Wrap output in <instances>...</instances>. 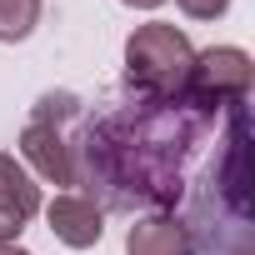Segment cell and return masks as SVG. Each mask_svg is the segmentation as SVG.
<instances>
[{"instance_id": "4fadbf2b", "label": "cell", "mask_w": 255, "mask_h": 255, "mask_svg": "<svg viewBox=\"0 0 255 255\" xmlns=\"http://www.w3.org/2000/svg\"><path fill=\"white\" fill-rule=\"evenodd\" d=\"M235 255H255V250H250V245H235Z\"/></svg>"}, {"instance_id": "7c38bea8", "label": "cell", "mask_w": 255, "mask_h": 255, "mask_svg": "<svg viewBox=\"0 0 255 255\" xmlns=\"http://www.w3.org/2000/svg\"><path fill=\"white\" fill-rule=\"evenodd\" d=\"M0 255H30V250H20V245H0Z\"/></svg>"}, {"instance_id": "3957f363", "label": "cell", "mask_w": 255, "mask_h": 255, "mask_svg": "<svg viewBox=\"0 0 255 255\" xmlns=\"http://www.w3.org/2000/svg\"><path fill=\"white\" fill-rule=\"evenodd\" d=\"M250 80H255V65H250V55L240 45H210V50H200L190 60L180 100L195 115H215L220 105H245Z\"/></svg>"}, {"instance_id": "6da1fadb", "label": "cell", "mask_w": 255, "mask_h": 255, "mask_svg": "<svg viewBox=\"0 0 255 255\" xmlns=\"http://www.w3.org/2000/svg\"><path fill=\"white\" fill-rule=\"evenodd\" d=\"M200 120L205 115H195L185 100H110V110L85 125L80 145H70L85 155L75 185L85 180L115 210L170 205L180 195V155L195 145Z\"/></svg>"}, {"instance_id": "30bf717a", "label": "cell", "mask_w": 255, "mask_h": 255, "mask_svg": "<svg viewBox=\"0 0 255 255\" xmlns=\"http://www.w3.org/2000/svg\"><path fill=\"white\" fill-rule=\"evenodd\" d=\"M25 230V220H15L5 205H0V245H15V235Z\"/></svg>"}, {"instance_id": "5b68a950", "label": "cell", "mask_w": 255, "mask_h": 255, "mask_svg": "<svg viewBox=\"0 0 255 255\" xmlns=\"http://www.w3.org/2000/svg\"><path fill=\"white\" fill-rule=\"evenodd\" d=\"M45 220H50L55 240L70 245V250H90L105 235V215H100V205L90 195H55L45 205Z\"/></svg>"}, {"instance_id": "52a82bcc", "label": "cell", "mask_w": 255, "mask_h": 255, "mask_svg": "<svg viewBox=\"0 0 255 255\" xmlns=\"http://www.w3.org/2000/svg\"><path fill=\"white\" fill-rule=\"evenodd\" d=\"M0 205H5L15 220H30L40 210V185L30 180L25 165H15V155L0 150Z\"/></svg>"}, {"instance_id": "7a4b0ae2", "label": "cell", "mask_w": 255, "mask_h": 255, "mask_svg": "<svg viewBox=\"0 0 255 255\" xmlns=\"http://www.w3.org/2000/svg\"><path fill=\"white\" fill-rule=\"evenodd\" d=\"M190 60H195V50H190L185 30H175L165 20L135 25L130 40H125V80H130L135 95H150V100H180Z\"/></svg>"}, {"instance_id": "9c48e42d", "label": "cell", "mask_w": 255, "mask_h": 255, "mask_svg": "<svg viewBox=\"0 0 255 255\" xmlns=\"http://www.w3.org/2000/svg\"><path fill=\"white\" fill-rule=\"evenodd\" d=\"M175 5H180L190 20H215V15L230 10V0H175Z\"/></svg>"}, {"instance_id": "8fae6325", "label": "cell", "mask_w": 255, "mask_h": 255, "mask_svg": "<svg viewBox=\"0 0 255 255\" xmlns=\"http://www.w3.org/2000/svg\"><path fill=\"white\" fill-rule=\"evenodd\" d=\"M120 5H130V10H155V5H165V0H120Z\"/></svg>"}, {"instance_id": "ba28073f", "label": "cell", "mask_w": 255, "mask_h": 255, "mask_svg": "<svg viewBox=\"0 0 255 255\" xmlns=\"http://www.w3.org/2000/svg\"><path fill=\"white\" fill-rule=\"evenodd\" d=\"M40 25V0H0V40L15 45Z\"/></svg>"}, {"instance_id": "8992f818", "label": "cell", "mask_w": 255, "mask_h": 255, "mask_svg": "<svg viewBox=\"0 0 255 255\" xmlns=\"http://www.w3.org/2000/svg\"><path fill=\"white\" fill-rule=\"evenodd\" d=\"M125 255H190V230L175 215H145L125 235Z\"/></svg>"}, {"instance_id": "277c9868", "label": "cell", "mask_w": 255, "mask_h": 255, "mask_svg": "<svg viewBox=\"0 0 255 255\" xmlns=\"http://www.w3.org/2000/svg\"><path fill=\"white\" fill-rule=\"evenodd\" d=\"M80 110L75 95H40L35 115L25 120L20 130V155L30 160V170L50 185H75V155H70V140H65V120Z\"/></svg>"}]
</instances>
